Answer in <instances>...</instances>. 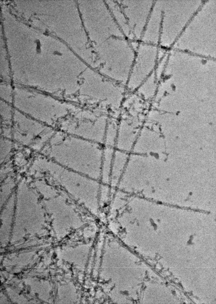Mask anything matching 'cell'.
Wrapping results in <instances>:
<instances>
[{
	"instance_id": "cell-1",
	"label": "cell",
	"mask_w": 216,
	"mask_h": 304,
	"mask_svg": "<svg viewBox=\"0 0 216 304\" xmlns=\"http://www.w3.org/2000/svg\"><path fill=\"white\" fill-rule=\"evenodd\" d=\"M104 147L57 130L40 152L65 168L100 180Z\"/></svg>"
},
{
	"instance_id": "cell-2",
	"label": "cell",
	"mask_w": 216,
	"mask_h": 304,
	"mask_svg": "<svg viewBox=\"0 0 216 304\" xmlns=\"http://www.w3.org/2000/svg\"><path fill=\"white\" fill-rule=\"evenodd\" d=\"M54 128L29 120L15 121L12 128V138L21 145L40 151L55 133Z\"/></svg>"
},
{
	"instance_id": "cell-3",
	"label": "cell",
	"mask_w": 216,
	"mask_h": 304,
	"mask_svg": "<svg viewBox=\"0 0 216 304\" xmlns=\"http://www.w3.org/2000/svg\"><path fill=\"white\" fill-rule=\"evenodd\" d=\"M143 126L141 123L138 120H121L118 123L115 149L131 153Z\"/></svg>"
},
{
	"instance_id": "cell-4",
	"label": "cell",
	"mask_w": 216,
	"mask_h": 304,
	"mask_svg": "<svg viewBox=\"0 0 216 304\" xmlns=\"http://www.w3.org/2000/svg\"><path fill=\"white\" fill-rule=\"evenodd\" d=\"M130 154L115 149L109 182H117L121 179L126 167Z\"/></svg>"
},
{
	"instance_id": "cell-5",
	"label": "cell",
	"mask_w": 216,
	"mask_h": 304,
	"mask_svg": "<svg viewBox=\"0 0 216 304\" xmlns=\"http://www.w3.org/2000/svg\"><path fill=\"white\" fill-rule=\"evenodd\" d=\"M115 150V148L104 147L100 180L104 182H109Z\"/></svg>"
},
{
	"instance_id": "cell-6",
	"label": "cell",
	"mask_w": 216,
	"mask_h": 304,
	"mask_svg": "<svg viewBox=\"0 0 216 304\" xmlns=\"http://www.w3.org/2000/svg\"><path fill=\"white\" fill-rule=\"evenodd\" d=\"M118 129V123L112 121H107L103 145L115 148L116 144Z\"/></svg>"
},
{
	"instance_id": "cell-7",
	"label": "cell",
	"mask_w": 216,
	"mask_h": 304,
	"mask_svg": "<svg viewBox=\"0 0 216 304\" xmlns=\"http://www.w3.org/2000/svg\"><path fill=\"white\" fill-rule=\"evenodd\" d=\"M0 147V161L1 164L12 150V142L9 139L1 138Z\"/></svg>"
}]
</instances>
